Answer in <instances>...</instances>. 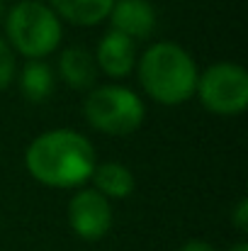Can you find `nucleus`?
Masks as SVG:
<instances>
[{"label": "nucleus", "mask_w": 248, "mask_h": 251, "mask_svg": "<svg viewBox=\"0 0 248 251\" xmlns=\"http://www.w3.org/2000/svg\"><path fill=\"white\" fill-rule=\"evenodd\" d=\"M24 166L42 185L81 188L95 171V149L73 129H51L27 147Z\"/></svg>", "instance_id": "obj_1"}, {"label": "nucleus", "mask_w": 248, "mask_h": 251, "mask_svg": "<svg viewBox=\"0 0 248 251\" xmlns=\"http://www.w3.org/2000/svg\"><path fill=\"white\" fill-rule=\"evenodd\" d=\"M197 66L192 56L173 42L154 44L139 61V81L161 105H182L195 95Z\"/></svg>", "instance_id": "obj_2"}, {"label": "nucleus", "mask_w": 248, "mask_h": 251, "mask_svg": "<svg viewBox=\"0 0 248 251\" xmlns=\"http://www.w3.org/2000/svg\"><path fill=\"white\" fill-rule=\"evenodd\" d=\"M7 44L15 47L27 59L49 56L61 42V20L56 12L39 0H20L5 15Z\"/></svg>", "instance_id": "obj_3"}, {"label": "nucleus", "mask_w": 248, "mask_h": 251, "mask_svg": "<svg viewBox=\"0 0 248 251\" xmlns=\"http://www.w3.org/2000/svg\"><path fill=\"white\" fill-rule=\"evenodd\" d=\"M83 112L97 132L127 137L141 127L146 107L141 98L124 85H100L85 98Z\"/></svg>", "instance_id": "obj_4"}, {"label": "nucleus", "mask_w": 248, "mask_h": 251, "mask_svg": "<svg viewBox=\"0 0 248 251\" xmlns=\"http://www.w3.org/2000/svg\"><path fill=\"white\" fill-rule=\"evenodd\" d=\"M195 93L214 115H239L248 107V74L239 64H214L197 76Z\"/></svg>", "instance_id": "obj_5"}, {"label": "nucleus", "mask_w": 248, "mask_h": 251, "mask_svg": "<svg viewBox=\"0 0 248 251\" xmlns=\"http://www.w3.org/2000/svg\"><path fill=\"white\" fill-rule=\"evenodd\" d=\"M68 222H71V229L81 239L97 242L112 227V205L95 188L81 190L68 202Z\"/></svg>", "instance_id": "obj_6"}, {"label": "nucleus", "mask_w": 248, "mask_h": 251, "mask_svg": "<svg viewBox=\"0 0 248 251\" xmlns=\"http://www.w3.org/2000/svg\"><path fill=\"white\" fill-rule=\"evenodd\" d=\"M112 29L134 39H146L156 29V12L146 0H119L110 10Z\"/></svg>", "instance_id": "obj_7"}, {"label": "nucleus", "mask_w": 248, "mask_h": 251, "mask_svg": "<svg viewBox=\"0 0 248 251\" xmlns=\"http://www.w3.org/2000/svg\"><path fill=\"white\" fill-rule=\"evenodd\" d=\"M95 64L112 78H124L136 66V49L134 42L119 32H107L95 51Z\"/></svg>", "instance_id": "obj_8"}, {"label": "nucleus", "mask_w": 248, "mask_h": 251, "mask_svg": "<svg viewBox=\"0 0 248 251\" xmlns=\"http://www.w3.org/2000/svg\"><path fill=\"white\" fill-rule=\"evenodd\" d=\"M114 0H49V7L56 12V17L68 20L73 25H97L110 17Z\"/></svg>", "instance_id": "obj_9"}, {"label": "nucleus", "mask_w": 248, "mask_h": 251, "mask_svg": "<svg viewBox=\"0 0 248 251\" xmlns=\"http://www.w3.org/2000/svg\"><path fill=\"white\" fill-rule=\"evenodd\" d=\"M59 71H61V78L71 88H90L97 78L95 56L90 51L81 49V47H71V49H66L61 54Z\"/></svg>", "instance_id": "obj_10"}, {"label": "nucleus", "mask_w": 248, "mask_h": 251, "mask_svg": "<svg viewBox=\"0 0 248 251\" xmlns=\"http://www.w3.org/2000/svg\"><path fill=\"white\" fill-rule=\"evenodd\" d=\"M90 178L95 183V190L100 195H105L107 200L110 198H117V200L127 198L134 190V173L124 164H114V161L100 164V166H95Z\"/></svg>", "instance_id": "obj_11"}, {"label": "nucleus", "mask_w": 248, "mask_h": 251, "mask_svg": "<svg viewBox=\"0 0 248 251\" xmlns=\"http://www.w3.org/2000/svg\"><path fill=\"white\" fill-rule=\"evenodd\" d=\"M20 88H22V95L29 100V102H44L51 90H54V76H51V69L39 61V59H32L27 61L22 76H20Z\"/></svg>", "instance_id": "obj_12"}, {"label": "nucleus", "mask_w": 248, "mask_h": 251, "mask_svg": "<svg viewBox=\"0 0 248 251\" xmlns=\"http://www.w3.org/2000/svg\"><path fill=\"white\" fill-rule=\"evenodd\" d=\"M15 76V56H12V47L0 37V90H5Z\"/></svg>", "instance_id": "obj_13"}, {"label": "nucleus", "mask_w": 248, "mask_h": 251, "mask_svg": "<svg viewBox=\"0 0 248 251\" xmlns=\"http://www.w3.org/2000/svg\"><path fill=\"white\" fill-rule=\"evenodd\" d=\"M234 225H236L241 232L248 229V200H241V202H239V207H236V212H234Z\"/></svg>", "instance_id": "obj_14"}, {"label": "nucleus", "mask_w": 248, "mask_h": 251, "mask_svg": "<svg viewBox=\"0 0 248 251\" xmlns=\"http://www.w3.org/2000/svg\"><path fill=\"white\" fill-rule=\"evenodd\" d=\"M180 251H214V247H209L207 242H200V239H192L187 244H182Z\"/></svg>", "instance_id": "obj_15"}, {"label": "nucleus", "mask_w": 248, "mask_h": 251, "mask_svg": "<svg viewBox=\"0 0 248 251\" xmlns=\"http://www.w3.org/2000/svg\"><path fill=\"white\" fill-rule=\"evenodd\" d=\"M229 251H248V244H244V242H241V244H236V247H231V249Z\"/></svg>", "instance_id": "obj_16"}, {"label": "nucleus", "mask_w": 248, "mask_h": 251, "mask_svg": "<svg viewBox=\"0 0 248 251\" xmlns=\"http://www.w3.org/2000/svg\"><path fill=\"white\" fill-rule=\"evenodd\" d=\"M5 17V0H0V20Z\"/></svg>", "instance_id": "obj_17"}]
</instances>
